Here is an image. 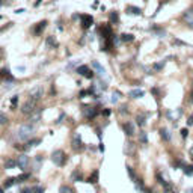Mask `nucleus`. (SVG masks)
Segmentation results:
<instances>
[{"label":"nucleus","instance_id":"f257e3e1","mask_svg":"<svg viewBox=\"0 0 193 193\" xmlns=\"http://www.w3.org/2000/svg\"><path fill=\"white\" fill-rule=\"evenodd\" d=\"M33 130H35L33 124H26V125H23L20 130H18V137H20L21 140H27V139L32 136Z\"/></svg>","mask_w":193,"mask_h":193},{"label":"nucleus","instance_id":"f03ea898","mask_svg":"<svg viewBox=\"0 0 193 193\" xmlns=\"http://www.w3.org/2000/svg\"><path fill=\"white\" fill-rule=\"evenodd\" d=\"M51 161H53L56 166H62L63 163L67 161V157H65V152L63 151H60V149H57V151H55L53 154H51Z\"/></svg>","mask_w":193,"mask_h":193},{"label":"nucleus","instance_id":"7ed1b4c3","mask_svg":"<svg viewBox=\"0 0 193 193\" xmlns=\"http://www.w3.org/2000/svg\"><path fill=\"white\" fill-rule=\"evenodd\" d=\"M36 109V100H33V98H29L27 101L23 104V107H21V112L24 113V115H30L33 110Z\"/></svg>","mask_w":193,"mask_h":193},{"label":"nucleus","instance_id":"20e7f679","mask_svg":"<svg viewBox=\"0 0 193 193\" xmlns=\"http://www.w3.org/2000/svg\"><path fill=\"white\" fill-rule=\"evenodd\" d=\"M183 20H184V23L189 26L190 29H193V8H190V9L184 11V14H183Z\"/></svg>","mask_w":193,"mask_h":193},{"label":"nucleus","instance_id":"39448f33","mask_svg":"<svg viewBox=\"0 0 193 193\" xmlns=\"http://www.w3.org/2000/svg\"><path fill=\"white\" fill-rule=\"evenodd\" d=\"M97 113H98L97 107H92V106H85L83 107V115L88 119H94L97 116Z\"/></svg>","mask_w":193,"mask_h":193},{"label":"nucleus","instance_id":"423d86ee","mask_svg":"<svg viewBox=\"0 0 193 193\" xmlns=\"http://www.w3.org/2000/svg\"><path fill=\"white\" fill-rule=\"evenodd\" d=\"M72 148H74L75 151H80V149L83 148L82 137H80V134H79V133H75V134L72 136Z\"/></svg>","mask_w":193,"mask_h":193},{"label":"nucleus","instance_id":"0eeeda50","mask_svg":"<svg viewBox=\"0 0 193 193\" xmlns=\"http://www.w3.org/2000/svg\"><path fill=\"white\" fill-rule=\"evenodd\" d=\"M77 72H79L80 75H85L86 79H92V77H94L92 71L89 70V68H88L86 65H85V67H80V68H77Z\"/></svg>","mask_w":193,"mask_h":193},{"label":"nucleus","instance_id":"6e6552de","mask_svg":"<svg viewBox=\"0 0 193 193\" xmlns=\"http://www.w3.org/2000/svg\"><path fill=\"white\" fill-rule=\"evenodd\" d=\"M92 65H94V68H95L97 74H98L100 77H103V79H104V77H106V70H104V67H103L100 62H97V60H94Z\"/></svg>","mask_w":193,"mask_h":193},{"label":"nucleus","instance_id":"1a4fd4ad","mask_svg":"<svg viewBox=\"0 0 193 193\" xmlns=\"http://www.w3.org/2000/svg\"><path fill=\"white\" fill-rule=\"evenodd\" d=\"M92 24H94V18H92L91 15H83V17H82V27H83V29L91 27Z\"/></svg>","mask_w":193,"mask_h":193},{"label":"nucleus","instance_id":"9d476101","mask_svg":"<svg viewBox=\"0 0 193 193\" xmlns=\"http://www.w3.org/2000/svg\"><path fill=\"white\" fill-rule=\"evenodd\" d=\"M17 161H18V168H20V169H23V171L27 169V166H29V157H27V156H24V154H23V156H21Z\"/></svg>","mask_w":193,"mask_h":193},{"label":"nucleus","instance_id":"9b49d317","mask_svg":"<svg viewBox=\"0 0 193 193\" xmlns=\"http://www.w3.org/2000/svg\"><path fill=\"white\" fill-rule=\"evenodd\" d=\"M122 128H124V131H125L127 136H133V134H134V125H133L131 122L122 124Z\"/></svg>","mask_w":193,"mask_h":193},{"label":"nucleus","instance_id":"f8f14e48","mask_svg":"<svg viewBox=\"0 0 193 193\" xmlns=\"http://www.w3.org/2000/svg\"><path fill=\"white\" fill-rule=\"evenodd\" d=\"M181 113H183V110H181V109H178V110H176V113H174V112L168 110V113H166V115H168V118H169L171 121L176 122V119H178L179 116H181Z\"/></svg>","mask_w":193,"mask_h":193},{"label":"nucleus","instance_id":"ddd939ff","mask_svg":"<svg viewBox=\"0 0 193 193\" xmlns=\"http://www.w3.org/2000/svg\"><path fill=\"white\" fill-rule=\"evenodd\" d=\"M41 95H42V89L41 88H35V89H32V92H30V98H33V100H39L41 98Z\"/></svg>","mask_w":193,"mask_h":193},{"label":"nucleus","instance_id":"4468645a","mask_svg":"<svg viewBox=\"0 0 193 193\" xmlns=\"http://www.w3.org/2000/svg\"><path fill=\"white\" fill-rule=\"evenodd\" d=\"M125 11L128 12V14H133V15H142V9L136 8V6H127Z\"/></svg>","mask_w":193,"mask_h":193},{"label":"nucleus","instance_id":"2eb2a0df","mask_svg":"<svg viewBox=\"0 0 193 193\" xmlns=\"http://www.w3.org/2000/svg\"><path fill=\"white\" fill-rule=\"evenodd\" d=\"M128 95H130L131 98H142L145 95V92L142 91V89H133V91H130Z\"/></svg>","mask_w":193,"mask_h":193},{"label":"nucleus","instance_id":"dca6fc26","mask_svg":"<svg viewBox=\"0 0 193 193\" xmlns=\"http://www.w3.org/2000/svg\"><path fill=\"white\" fill-rule=\"evenodd\" d=\"M160 136H161L163 140H166V142H169V140H171V133H169L168 128H161V130H160Z\"/></svg>","mask_w":193,"mask_h":193},{"label":"nucleus","instance_id":"f3484780","mask_svg":"<svg viewBox=\"0 0 193 193\" xmlns=\"http://www.w3.org/2000/svg\"><path fill=\"white\" fill-rule=\"evenodd\" d=\"M183 172L187 176H193V166L192 164H184L183 166Z\"/></svg>","mask_w":193,"mask_h":193},{"label":"nucleus","instance_id":"a211bd4d","mask_svg":"<svg viewBox=\"0 0 193 193\" xmlns=\"http://www.w3.org/2000/svg\"><path fill=\"white\" fill-rule=\"evenodd\" d=\"M47 47H48V48H56V47H57V42H56V39H55V36H48V38H47Z\"/></svg>","mask_w":193,"mask_h":193},{"label":"nucleus","instance_id":"6ab92c4d","mask_svg":"<svg viewBox=\"0 0 193 193\" xmlns=\"http://www.w3.org/2000/svg\"><path fill=\"white\" fill-rule=\"evenodd\" d=\"M45 26H47V21H41L39 24H38V27H35V33L36 35H41L42 30L45 29Z\"/></svg>","mask_w":193,"mask_h":193},{"label":"nucleus","instance_id":"aec40b11","mask_svg":"<svg viewBox=\"0 0 193 193\" xmlns=\"http://www.w3.org/2000/svg\"><path fill=\"white\" fill-rule=\"evenodd\" d=\"M133 39H134V36L131 33H122L121 35V41H124V42H131Z\"/></svg>","mask_w":193,"mask_h":193},{"label":"nucleus","instance_id":"412c9836","mask_svg":"<svg viewBox=\"0 0 193 193\" xmlns=\"http://www.w3.org/2000/svg\"><path fill=\"white\" fill-rule=\"evenodd\" d=\"M109 20H110V23H113V24H116L118 21H119V17H118V12H110L109 14Z\"/></svg>","mask_w":193,"mask_h":193},{"label":"nucleus","instance_id":"4be33fe9","mask_svg":"<svg viewBox=\"0 0 193 193\" xmlns=\"http://www.w3.org/2000/svg\"><path fill=\"white\" fill-rule=\"evenodd\" d=\"M164 65H166V60H160V62H157V63H154L152 68H154V71H161V70L164 68Z\"/></svg>","mask_w":193,"mask_h":193},{"label":"nucleus","instance_id":"5701e85b","mask_svg":"<svg viewBox=\"0 0 193 193\" xmlns=\"http://www.w3.org/2000/svg\"><path fill=\"white\" fill-rule=\"evenodd\" d=\"M59 193H75V192H74V189H71L70 186H62V187L59 189Z\"/></svg>","mask_w":193,"mask_h":193},{"label":"nucleus","instance_id":"b1692460","mask_svg":"<svg viewBox=\"0 0 193 193\" xmlns=\"http://www.w3.org/2000/svg\"><path fill=\"white\" fill-rule=\"evenodd\" d=\"M17 183H18V178H8L6 183H5V187H11V186H14Z\"/></svg>","mask_w":193,"mask_h":193},{"label":"nucleus","instance_id":"393cba45","mask_svg":"<svg viewBox=\"0 0 193 193\" xmlns=\"http://www.w3.org/2000/svg\"><path fill=\"white\" fill-rule=\"evenodd\" d=\"M15 166H18V161H17V160H8L6 164H5V168H6V169H11V168H15Z\"/></svg>","mask_w":193,"mask_h":193},{"label":"nucleus","instance_id":"a878e982","mask_svg":"<svg viewBox=\"0 0 193 193\" xmlns=\"http://www.w3.org/2000/svg\"><path fill=\"white\" fill-rule=\"evenodd\" d=\"M5 124H8V116L3 112H0V125H5Z\"/></svg>","mask_w":193,"mask_h":193},{"label":"nucleus","instance_id":"bb28decb","mask_svg":"<svg viewBox=\"0 0 193 193\" xmlns=\"http://www.w3.org/2000/svg\"><path fill=\"white\" fill-rule=\"evenodd\" d=\"M136 121H137V124H139L140 127H143V125H145V116H143V115H137Z\"/></svg>","mask_w":193,"mask_h":193},{"label":"nucleus","instance_id":"cd10ccee","mask_svg":"<svg viewBox=\"0 0 193 193\" xmlns=\"http://www.w3.org/2000/svg\"><path fill=\"white\" fill-rule=\"evenodd\" d=\"M139 140H140V142H142V143H146V142H148V137H146V133H143V131H140V133H139Z\"/></svg>","mask_w":193,"mask_h":193},{"label":"nucleus","instance_id":"c85d7f7f","mask_svg":"<svg viewBox=\"0 0 193 193\" xmlns=\"http://www.w3.org/2000/svg\"><path fill=\"white\" fill-rule=\"evenodd\" d=\"M172 44H174V45H181V47H186V45H187V42L179 41V39H176V38H175V39H172Z\"/></svg>","mask_w":193,"mask_h":193},{"label":"nucleus","instance_id":"c756f323","mask_svg":"<svg viewBox=\"0 0 193 193\" xmlns=\"http://www.w3.org/2000/svg\"><path fill=\"white\" fill-rule=\"evenodd\" d=\"M119 97H121V92L115 91V92H113V95H112V103H116V101L119 100Z\"/></svg>","mask_w":193,"mask_h":193},{"label":"nucleus","instance_id":"7c9ffc66","mask_svg":"<svg viewBox=\"0 0 193 193\" xmlns=\"http://www.w3.org/2000/svg\"><path fill=\"white\" fill-rule=\"evenodd\" d=\"M127 171H128V175H130V178L136 181V174H134V171L130 168V166H127Z\"/></svg>","mask_w":193,"mask_h":193},{"label":"nucleus","instance_id":"2f4dec72","mask_svg":"<svg viewBox=\"0 0 193 193\" xmlns=\"http://www.w3.org/2000/svg\"><path fill=\"white\" fill-rule=\"evenodd\" d=\"M97 179H98V172H94L92 175H91V178L88 179L89 183H97Z\"/></svg>","mask_w":193,"mask_h":193},{"label":"nucleus","instance_id":"473e14b6","mask_svg":"<svg viewBox=\"0 0 193 193\" xmlns=\"http://www.w3.org/2000/svg\"><path fill=\"white\" fill-rule=\"evenodd\" d=\"M17 101H18V97H14V98H12V101H11V107H15V106H17Z\"/></svg>","mask_w":193,"mask_h":193},{"label":"nucleus","instance_id":"72a5a7b5","mask_svg":"<svg viewBox=\"0 0 193 193\" xmlns=\"http://www.w3.org/2000/svg\"><path fill=\"white\" fill-rule=\"evenodd\" d=\"M187 125H189V127H192V125H193V113L190 115L189 119H187Z\"/></svg>","mask_w":193,"mask_h":193},{"label":"nucleus","instance_id":"f704fd0d","mask_svg":"<svg viewBox=\"0 0 193 193\" xmlns=\"http://www.w3.org/2000/svg\"><path fill=\"white\" fill-rule=\"evenodd\" d=\"M33 193H44V187H36V189H33Z\"/></svg>","mask_w":193,"mask_h":193},{"label":"nucleus","instance_id":"c9c22d12","mask_svg":"<svg viewBox=\"0 0 193 193\" xmlns=\"http://www.w3.org/2000/svg\"><path fill=\"white\" fill-rule=\"evenodd\" d=\"M181 136H183V137H187V136H189V130H187V128H183V130H181Z\"/></svg>","mask_w":193,"mask_h":193},{"label":"nucleus","instance_id":"e433bc0d","mask_svg":"<svg viewBox=\"0 0 193 193\" xmlns=\"http://www.w3.org/2000/svg\"><path fill=\"white\" fill-rule=\"evenodd\" d=\"M71 178H72V179H80V175H79V172H74V174L71 175Z\"/></svg>","mask_w":193,"mask_h":193},{"label":"nucleus","instance_id":"4c0bfd02","mask_svg":"<svg viewBox=\"0 0 193 193\" xmlns=\"http://www.w3.org/2000/svg\"><path fill=\"white\" fill-rule=\"evenodd\" d=\"M33 192V189H29V187H26V189H23V192L21 193H32Z\"/></svg>","mask_w":193,"mask_h":193},{"label":"nucleus","instance_id":"58836bf2","mask_svg":"<svg viewBox=\"0 0 193 193\" xmlns=\"http://www.w3.org/2000/svg\"><path fill=\"white\" fill-rule=\"evenodd\" d=\"M110 113H112V110H110V109H106L104 112H103V115H104V116H109Z\"/></svg>","mask_w":193,"mask_h":193},{"label":"nucleus","instance_id":"ea45409f","mask_svg":"<svg viewBox=\"0 0 193 193\" xmlns=\"http://www.w3.org/2000/svg\"><path fill=\"white\" fill-rule=\"evenodd\" d=\"M119 112H122V113H125V112H127V106H122V107H121V110H119Z\"/></svg>","mask_w":193,"mask_h":193},{"label":"nucleus","instance_id":"a19ab883","mask_svg":"<svg viewBox=\"0 0 193 193\" xmlns=\"http://www.w3.org/2000/svg\"><path fill=\"white\" fill-rule=\"evenodd\" d=\"M190 101H193V89L190 91Z\"/></svg>","mask_w":193,"mask_h":193},{"label":"nucleus","instance_id":"79ce46f5","mask_svg":"<svg viewBox=\"0 0 193 193\" xmlns=\"http://www.w3.org/2000/svg\"><path fill=\"white\" fill-rule=\"evenodd\" d=\"M189 154H190V156H192V157H193V146H192V148H190V151H189Z\"/></svg>","mask_w":193,"mask_h":193},{"label":"nucleus","instance_id":"37998d69","mask_svg":"<svg viewBox=\"0 0 193 193\" xmlns=\"http://www.w3.org/2000/svg\"><path fill=\"white\" fill-rule=\"evenodd\" d=\"M187 193H193V189H189V190H187Z\"/></svg>","mask_w":193,"mask_h":193},{"label":"nucleus","instance_id":"c03bdc74","mask_svg":"<svg viewBox=\"0 0 193 193\" xmlns=\"http://www.w3.org/2000/svg\"><path fill=\"white\" fill-rule=\"evenodd\" d=\"M0 193H3V190H2V189H0Z\"/></svg>","mask_w":193,"mask_h":193}]
</instances>
